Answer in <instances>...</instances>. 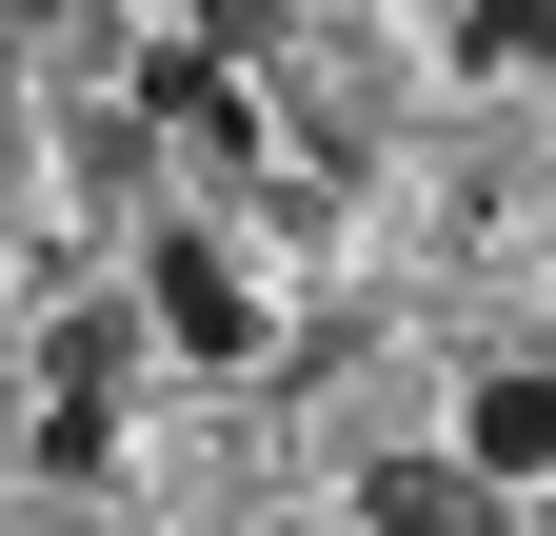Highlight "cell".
Masks as SVG:
<instances>
[{"label": "cell", "instance_id": "obj_5", "mask_svg": "<svg viewBox=\"0 0 556 536\" xmlns=\"http://www.w3.org/2000/svg\"><path fill=\"white\" fill-rule=\"evenodd\" d=\"M199 40H219V60H239V40H278V0H199Z\"/></svg>", "mask_w": 556, "mask_h": 536}, {"label": "cell", "instance_id": "obj_3", "mask_svg": "<svg viewBox=\"0 0 556 536\" xmlns=\"http://www.w3.org/2000/svg\"><path fill=\"white\" fill-rule=\"evenodd\" d=\"M160 339L179 358H258V279H239L219 239H160Z\"/></svg>", "mask_w": 556, "mask_h": 536}, {"label": "cell", "instance_id": "obj_1", "mask_svg": "<svg viewBox=\"0 0 556 536\" xmlns=\"http://www.w3.org/2000/svg\"><path fill=\"white\" fill-rule=\"evenodd\" d=\"M358 536H517L497 457H358Z\"/></svg>", "mask_w": 556, "mask_h": 536}, {"label": "cell", "instance_id": "obj_6", "mask_svg": "<svg viewBox=\"0 0 556 536\" xmlns=\"http://www.w3.org/2000/svg\"><path fill=\"white\" fill-rule=\"evenodd\" d=\"M299 536H358V516H299Z\"/></svg>", "mask_w": 556, "mask_h": 536}, {"label": "cell", "instance_id": "obj_4", "mask_svg": "<svg viewBox=\"0 0 556 536\" xmlns=\"http://www.w3.org/2000/svg\"><path fill=\"white\" fill-rule=\"evenodd\" d=\"M457 457H497V477H556V358H497L457 397Z\"/></svg>", "mask_w": 556, "mask_h": 536}, {"label": "cell", "instance_id": "obj_2", "mask_svg": "<svg viewBox=\"0 0 556 536\" xmlns=\"http://www.w3.org/2000/svg\"><path fill=\"white\" fill-rule=\"evenodd\" d=\"M139 119H160L179 159H219V179L258 159V119H239V60H219V40H160V60H139Z\"/></svg>", "mask_w": 556, "mask_h": 536}]
</instances>
